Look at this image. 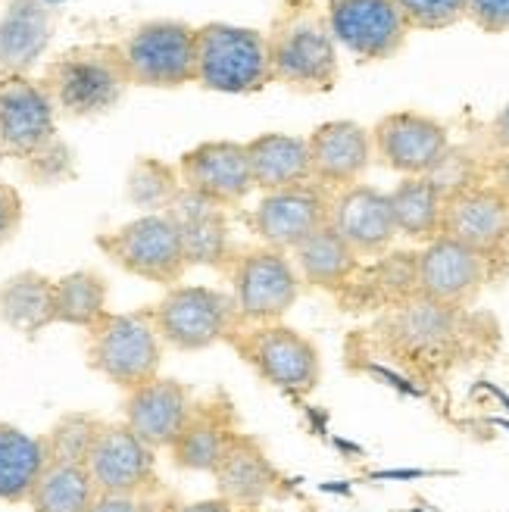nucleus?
Listing matches in <instances>:
<instances>
[{
	"mask_svg": "<svg viewBox=\"0 0 509 512\" xmlns=\"http://www.w3.org/2000/svg\"><path fill=\"white\" fill-rule=\"evenodd\" d=\"M266 44L272 82L300 94H322L338 85V44L328 32L325 10L313 0H288L266 35Z\"/></svg>",
	"mask_w": 509,
	"mask_h": 512,
	"instance_id": "f257e3e1",
	"label": "nucleus"
},
{
	"mask_svg": "<svg viewBox=\"0 0 509 512\" xmlns=\"http://www.w3.org/2000/svg\"><path fill=\"white\" fill-rule=\"evenodd\" d=\"M163 347L150 310L107 313L85 328L88 369L122 391H132L160 375Z\"/></svg>",
	"mask_w": 509,
	"mask_h": 512,
	"instance_id": "f03ea898",
	"label": "nucleus"
},
{
	"mask_svg": "<svg viewBox=\"0 0 509 512\" xmlns=\"http://www.w3.org/2000/svg\"><path fill=\"white\" fill-rule=\"evenodd\" d=\"M194 82L216 94H257L272 82L266 35L247 25L207 22L194 29Z\"/></svg>",
	"mask_w": 509,
	"mask_h": 512,
	"instance_id": "7ed1b4c3",
	"label": "nucleus"
},
{
	"mask_svg": "<svg viewBox=\"0 0 509 512\" xmlns=\"http://www.w3.org/2000/svg\"><path fill=\"white\" fill-rule=\"evenodd\" d=\"M41 85L54 100L57 113L91 119L110 113L119 104L129 79H125V69L119 63L116 44H88L72 47L50 63Z\"/></svg>",
	"mask_w": 509,
	"mask_h": 512,
	"instance_id": "20e7f679",
	"label": "nucleus"
},
{
	"mask_svg": "<svg viewBox=\"0 0 509 512\" xmlns=\"http://www.w3.org/2000/svg\"><path fill=\"white\" fill-rule=\"evenodd\" d=\"M97 247L122 272L144 278L150 285H160V288L182 285V278L188 272L185 241L169 210L141 213L138 219L100 235Z\"/></svg>",
	"mask_w": 509,
	"mask_h": 512,
	"instance_id": "39448f33",
	"label": "nucleus"
},
{
	"mask_svg": "<svg viewBox=\"0 0 509 512\" xmlns=\"http://www.w3.org/2000/svg\"><path fill=\"white\" fill-rule=\"evenodd\" d=\"M157 335L178 353H200L232 338L241 325L232 294L210 285H172L163 300L150 306Z\"/></svg>",
	"mask_w": 509,
	"mask_h": 512,
	"instance_id": "423d86ee",
	"label": "nucleus"
},
{
	"mask_svg": "<svg viewBox=\"0 0 509 512\" xmlns=\"http://www.w3.org/2000/svg\"><path fill=\"white\" fill-rule=\"evenodd\" d=\"M129 85L172 91L194 82V29L178 19H150L116 44Z\"/></svg>",
	"mask_w": 509,
	"mask_h": 512,
	"instance_id": "0eeeda50",
	"label": "nucleus"
},
{
	"mask_svg": "<svg viewBox=\"0 0 509 512\" xmlns=\"http://www.w3.org/2000/svg\"><path fill=\"white\" fill-rule=\"evenodd\" d=\"M232 341L263 381L291 397H307L322 378L316 344L285 322L238 325L232 331Z\"/></svg>",
	"mask_w": 509,
	"mask_h": 512,
	"instance_id": "6e6552de",
	"label": "nucleus"
},
{
	"mask_svg": "<svg viewBox=\"0 0 509 512\" xmlns=\"http://www.w3.org/2000/svg\"><path fill=\"white\" fill-rule=\"evenodd\" d=\"M232 278V300L238 306L241 325L282 322L300 294V275L285 250L253 247L238 253L225 269Z\"/></svg>",
	"mask_w": 509,
	"mask_h": 512,
	"instance_id": "1a4fd4ad",
	"label": "nucleus"
},
{
	"mask_svg": "<svg viewBox=\"0 0 509 512\" xmlns=\"http://www.w3.org/2000/svg\"><path fill=\"white\" fill-rule=\"evenodd\" d=\"M325 19L335 44L363 63L397 57L413 32L394 0H325Z\"/></svg>",
	"mask_w": 509,
	"mask_h": 512,
	"instance_id": "9d476101",
	"label": "nucleus"
},
{
	"mask_svg": "<svg viewBox=\"0 0 509 512\" xmlns=\"http://www.w3.org/2000/svg\"><path fill=\"white\" fill-rule=\"evenodd\" d=\"M97 494L147 497L157 488V450L125 422H104L85 459Z\"/></svg>",
	"mask_w": 509,
	"mask_h": 512,
	"instance_id": "9b49d317",
	"label": "nucleus"
},
{
	"mask_svg": "<svg viewBox=\"0 0 509 512\" xmlns=\"http://www.w3.org/2000/svg\"><path fill=\"white\" fill-rule=\"evenodd\" d=\"M57 141V110L41 82L29 75L0 79V150L29 163Z\"/></svg>",
	"mask_w": 509,
	"mask_h": 512,
	"instance_id": "f8f14e48",
	"label": "nucleus"
},
{
	"mask_svg": "<svg viewBox=\"0 0 509 512\" xmlns=\"http://www.w3.org/2000/svg\"><path fill=\"white\" fill-rule=\"evenodd\" d=\"M372 150L397 175H428L450 147L447 125L419 110H397L381 116L372 128Z\"/></svg>",
	"mask_w": 509,
	"mask_h": 512,
	"instance_id": "ddd939ff",
	"label": "nucleus"
},
{
	"mask_svg": "<svg viewBox=\"0 0 509 512\" xmlns=\"http://www.w3.org/2000/svg\"><path fill=\"white\" fill-rule=\"evenodd\" d=\"M332 194L316 182H303L282 191H266L250 213V228L266 247L291 253L300 241L328 225Z\"/></svg>",
	"mask_w": 509,
	"mask_h": 512,
	"instance_id": "4468645a",
	"label": "nucleus"
},
{
	"mask_svg": "<svg viewBox=\"0 0 509 512\" xmlns=\"http://www.w3.org/2000/svg\"><path fill=\"white\" fill-rule=\"evenodd\" d=\"M175 169L185 191L213 200L222 210L238 207L250 197V191H257L241 141H200L197 147L182 153Z\"/></svg>",
	"mask_w": 509,
	"mask_h": 512,
	"instance_id": "2eb2a0df",
	"label": "nucleus"
},
{
	"mask_svg": "<svg viewBox=\"0 0 509 512\" xmlns=\"http://www.w3.org/2000/svg\"><path fill=\"white\" fill-rule=\"evenodd\" d=\"M488 278V256L438 235L416 253V294L460 310Z\"/></svg>",
	"mask_w": 509,
	"mask_h": 512,
	"instance_id": "dca6fc26",
	"label": "nucleus"
},
{
	"mask_svg": "<svg viewBox=\"0 0 509 512\" xmlns=\"http://www.w3.org/2000/svg\"><path fill=\"white\" fill-rule=\"evenodd\" d=\"M328 225L356 250V256L388 253L397 238L388 191L366 185V182L347 185L338 194H332Z\"/></svg>",
	"mask_w": 509,
	"mask_h": 512,
	"instance_id": "f3484780",
	"label": "nucleus"
},
{
	"mask_svg": "<svg viewBox=\"0 0 509 512\" xmlns=\"http://www.w3.org/2000/svg\"><path fill=\"white\" fill-rule=\"evenodd\" d=\"M310 147V175L322 188H347L356 185L369 172L375 150L372 132L353 119H332L313 128L307 135Z\"/></svg>",
	"mask_w": 509,
	"mask_h": 512,
	"instance_id": "a211bd4d",
	"label": "nucleus"
},
{
	"mask_svg": "<svg viewBox=\"0 0 509 512\" xmlns=\"http://www.w3.org/2000/svg\"><path fill=\"white\" fill-rule=\"evenodd\" d=\"M191 409H194V400L185 384L157 375L138 384V388L125 391L122 422L154 450H163V447L169 450L172 441L178 438V431L185 428Z\"/></svg>",
	"mask_w": 509,
	"mask_h": 512,
	"instance_id": "6ab92c4d",
	"label": "nucleus"
},
{
	"mask_svg": "<svg viewBox=\"0 0 509 512\" xmlns=\"http://www.w3.org/2000/svg\"><path fill=\"white\" fill-rule=\"evenodd\" d=\"M441 235L491 256L509 238V203L491 185L447 197Z\"/></svg>",
	"mask_w": 509,
	"mask_h": 512,
	"instance_id": "aec40b11",
	"label": "nucleus"
},
{
	"mask_svg": "<svg viewBox=\"0 0 509 512\" xmlns=\"http://www.w3.org/2000/svg\"><path fill=\"white\" fill-rule=\"evenodd\" d=\"M213 478H216L219 497L238 509L266 503L269 497L278 494V488H282V481H285L272 466L266 450L253 438H247V434H235V441L228 444L225 456L213 469Z\"/></svg>",
	"mask_w": 509,
	"mask_h": 512,
	"instance_id": "412c9836",
	"label": "nucleus"
},
{
	"mask_svg": "<svg viewBox=\"0 0 509 512\" xmlns=\"http://www.w3.org/2000/svg\"><path fill=\"white\" fill-rule=\"evenodd\" d=\"M169 213L178 222V232H182L188 266H232V235H228V219L222 207L182 188L172 200Z\"/></svg>",
	"mask_w": 509,
	"mask_h": 512,
	"instance_id": "4be33fe9",
	"label": "nucleus"
},
{
	"mask_svg": "<svg viewBox=\"0 0 509 512\" xmlns=\"http://www.w3.org/2000/svg\"><path fill=\"white\" fill-rule=\"evenodd\" d=\"M460 331V310L422 294L406 297L385 319V335L394 347L410 353H438L450 347Z\"/></svg>",
	"mask_w": 509,
	"mask_h": 512,
	"instance_id": "5701e85b",
	"label": "nucleus"
},
{
	"mask_svg": "<svg viewBox=\"0 0 509 512\" xmlns=\"http://www.w3.org/2000/svg\"><path fill=\"white\" fill-rule=\"evenodd\" d=\"M244 150H247L253 188H260L263 194L313 182L307 138L288 132H263L244 141Z\"/></svg>",
	"mask_w": 509,
	"mask_h": 512,
	"instance_id": "b1692460",
	"label": "nucleus"
},
{
	"mask_svg": "<svg viewBox=\"0 0 509 512\" xmlns=\"http://www.w3.org/2000/svg\"><path fill=\"white\" fill-rule=\"evenodd\" d=\"M50 44V7L41 0H10L0 16V72L29 75Z\"/></svg>",
	"mask_w": 509,
	"mask_h": 512,
	"instance_id": "393cba45",
	"label": "nucleus"
},
{
	"mask_svg": "<svg viewBox=\"0 0 509 512\" xmlns=\"http://www.w3.org/2000/svg\"><path fill=\"white\" fill-rule=\"evenodd\" d=\"M235 425L232 413L225 406H194L185 428L178 431V438L172 441L169 453L175 459V466L191 469V472H213L219 466V459L225 456L228 444L235 441Z\"/></svg>",
	"mask_w": 509,
	"mask_h": 512,
	"instance_id": "a878e982",
	"label": "nucleus"
},
{
	"mask_svg": "<svg viewBox=\"0 0 509 512\" xmlns=\"http://www.w3.org/2000/svg\"><path fill=\"white\" fill-rule=\"evenodd\" d=\"M44 438L22 431L10 422H0V503H29L32 488L47 469Z\"/></svg>",
	"mask_w": 509,
	"mask_h": 512,
	"instance_id": "bb28decb",
	"label": "nucleus"
},
{
	"mask_svg": "<svg viewBox=\"0 0 509 512\" xmlns=\"http://www.w3.org/2000/svg\"><path fill=\"white\" fill-rule=\"evenodd\" d=\"M291 263L300 281H307V285L341 288L353 278L356 266H360V256L332 225H325L291 250Z\"/></svg>",
	"mask_w": 509,
	"mask_h": 512,
	"instance_id": "cd10ccee",
	"label": "nucleus"
},
{
	"mask_svg": "<svg viewBox=\"0 0 509 512\" xmlns=\"http://www.w3.org/2000/svg\"><path fill=\"white\" fill-rule=\"evenodd\" d=\"M391 200V213L397 235L428 244L441 235V222H444V197L441 191L428 182L425 175H406L388 191Z\"/></svg>",
	"mask_w": 509,
	"mask_h": 512,
	"instance_id": "c85d7f7f",
	"label": "nucleus"
},
{
	"mask_svg": "<svg viewBox=\"0 0 509 512\" xmlns=\"http://www.w3.org/2000/svg\"><path fill=\"white\" fill-rule=\"evenodd\" d=\"M50 300H54V278L35 269L10 275L0 285V319L25 338L50 328Z\"/></svg>",
	"mask_w": 509,
	"mask_h": 512,
	"instance_id": "c756f323",
	"label": "nucleus"
},
{
	"mask_svg": "<svg viewBox=\"0 0 509 512\" xmlns=\"http://www.w3.org/2000/svg\"><path fill=\"white\" fill-rule=\"evenodd\" d=\"M110 285L94 269H75L54 278V300H50V322L69 328H91L100 316H107Z\"/></svg>",
	"mask_w": 509,
	"mask_h": 512,
	"instance_id": "7c9ffc66",
	"label": "nucleus"
},
{
	"mask_svg": "<svg viewBox=\"0 0 509 512\" xmlns=\"http://www.w3.org/2000/svg\"><path fill=\"white\" fill-rule=\"evenodd\" d=\"M97 488L85 466L75 463H47L38 484L32 488V512H88Z\"/></svg>",
	"mask_w": 509,
	"mask_h": 512,
	"instance_id": "2f4dec72",
	"label": "nucleus"
},
{
	"mask_svg": "<svg viewBox=\"0 0 509 512\" xmlns=\"http://www.w3.org/2000/svg\"><path fill=\"white\" fill-rule=\"evenodd\" d=\"M178 191H182L178 169L157 157H141L129 172V182H125V194L144 213H166Z\"/></svg>",
	"mask_w": 509,
	"mask_h": 512,
	"instance_id": "473e14b6",
	"label": "nucleus"
},
{
	"mask_svg": "<svg viewBox=\"0 0 509 512\" xmlns=\"http://www.w3.org/2000/svg\"><path fill=\"white\" fill-rule=\"evenodd\" d=\"M100 425H104V419H97L91 413H63L54 425H50L47 434H41L47 459L50 463L85 466Z\"/></svg>",
	"mask_w": 509,
	"mask_h": 512,
	"instance_id": "72a5a7b5",
	"label": "nucleus"
},
{
	"mask_svg": "<svg viewBox=\"0 0 509 512\" xmlns=\"http://www.w3.org/2000/svg\"><path fill=\"white\" fill-rule=\"evenodd\" d=\"M488 175L491 166H485L478 160V153L466 150V147H447L444 157L431 166V172L425 175L431 185L441 191V197H456V194H466L472 188L488 185Z\"/></svg>",
	"mask_w": 509,
	"mask_h": 512,
	"instance_id": "f704fd0d",
	"label": "nucleus"
},
{
	"mask_svg": "<svg viewBox=\"0 0 509 512\" xmlns=\"http://www.w3.org/2000/svg\"><path fill=\"white\" fill-rule=\"evenodd\" d=\"M413 32H444L466 19V0H394Z\"/></svg>",
	"mask_w": 509,
	"mask_h": 512,
	"instance_id": "c9c22d12",
	"label": "nucleus"
},
{
	"mask_svg": "<svg viewBox=\"0 0 509 512\" xmlns=\"http://www.w3.org/2000/svg\"><path fill=\"white\" fill-rule=\"evenodd\" d=\"M466 19L485 35H506L509 0H466Z\"/></svg>",
	"mask_w": 509,
	"mask_h": 512,
	"instance_id": "e433bc0d",
	"label": "nucleus"
},
{
	"mask_svg": "<svg viewBox=\"0 0 509 512\" xmlns=\"http://www.w3.org/2000/svg\"><path fill=\"white\" fill-rule=\"evenodd\" d=\"M29 169L35 178H41V182H57V178H63L69 172V150L57 138L47 150H41L38 157L29 160Z\"/></svg>",
	"mask_w": 509,
	"mask_h": 512,
	"instance_id": "4c0bfd02",
	"label": "nucleus"
},
{
	"mask_svg": "<svg viewBox=\"0 0 509 512\" xmlns=\"http://www.w3.org/2000/svg\"><path fill=\"white\" fill-rule=\"evenodd\" d=\"M22 225V197L13 185L0 182V247L10 244Z\"/></svg>",
	"mask_w": 509,
	"mask_h": 512,
	"instance_id": "58836bf2",
	"label": "nucleus"
},
{
	"mask_svg": "<svg viewBox=\"0 0 509 512\" xmlns=\"http://www.w3.org/2000/svg\"><path fill=\"white\" fill-rule=\"evenodd\" d=\"M88 512H157V506L135 494H97Z\"/></svg>",
	"mask_w": 509,
	"mask_h": 512,
	"instance_id": "ea45409f",
	"label": "nucleus"
},
{
	"mask_svg": "<svg viewBox=\"0 0 509 512\" xmlns=\"http://www.w3.org/2000/svg\"><path fill=\"white\" fill-rule=\"evenodd\" d=\"M163 512H238V506H232L222 497H213V500H194V503H172Z\"/></svg>",
	"mask_w": 509,
	"mask_h": 512,
	"instance_id": "a19ab883",
	"label": "nucleus"
},
{
	"mask_svg": "<svg viewBox=\"0 0 509 512\" xmlns=\"http://www.w3.org/2000/svg\"><path fill=\"white\" fill-rule=\"evenodd\" d=\"M488 132H491V141L500 153H509V104L491 119L488 125Z\"/></svg>",
	"mask_w": 509,
	"mask_h": 512,
	"instance_id": "79ce46f5",
	"label": "nucleus"
},
{
	"mask_svg": "<svg viewBox=\"0 0 509 512\" xmlns=\"http://www.w3.org/2000/svg\"><path fill=\"white\" fill-rule=\"evenodd\" d=\"M488 185L509 203V153H503V157L491 166V175H488Z\"/></svg>",
	"mask_w": 509,
	"mask_h": 512,
	"instance_id": "37998d69",
	"label": "nucleus"
},
{
	"mask_svg": "<svg viewBox=\"0 0 509 512\" xmlns=\"http://www.w3.org/2000/svg\"><path fill=\"white\" fill-rule=\"evenodd\" d=\"M428 475L425 469H388V472H375L372 478H422Z\"/></svg>",
	"mask_w": 509,
	"mask_h": 512,
	"instance_id": "c03bdc74",
	"label": "nucleus"
},
{
	"mask_svg": "<svg viewBox=\"0 0 509 512\" xmlns=\"http://www.w3.org/2000/svg\"><path fill=\"white\" fill-rule=\"evenodd\" d=\"M322 491H332V494H350V484H322Z\"/></svg>",
	"mask_w": 509,
	"mask_h": 512,
	"instance_id": "a18cd8bd",
	"label": "nucleus"
},
{
	"mask_svg": "<svg viewBox=\"0 0 509 512\" xmlns=\"http://www.w3.org/2000/svg\"><path fill=\"white\" fill-rule=\"evenodd\" d=\"M44 7H57V4H63V0H41Z\"/></svg>",
	"mask_w": 509,
	"mask_h": 512,
	"instance_id": "49530a36",
	"label": "nucleus"
},
{
	"mask_svg": "<svg viewBox=\"0 0 509 512\" xmlns=\"http://www.w3.org/2000/svg\"><path fill=\"white\" fill-rule=\"evenodd\" d=\"M0 166H4V150H0Z\"/></svg>",
	"mask_w": 509,
	"mask_h": 512,
	"instance_id": "de8ad7c7",
	"label": "nucleus"
}]
</instances>
